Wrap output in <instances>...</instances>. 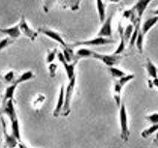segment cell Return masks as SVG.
Returning <instances> with one entry per match:
<instances>
[{
    "mask_svg": "<svg viewBox=\"0 0 158 148\" xmlns=\"http://www.w3.org/2000/svg\"><path fill=\"white\" fill-rule=\"evenodd\" d=\"M150 2H152V0H138L131 9L126 10L123 13V17L131 19L134 26L137 24H141L142 17Z\"/></svg>",
    "mask_w": 158,
    "mask_h": 148,
    "instance_id": "1",
    "label": "cell"
},
{
    "mask_svg": "<svg viewBox=\"0 0 158 148\" xmlns=\"http://www.w3.org/2000/svg\"><path fill=\"white\" fill-rule=\"evenodd\" d=\"M75 85H76V77L72 78V79L69 80V83H68L66 87L65 96H64V106H63L62 111H61V115H63V116H67L68 114L70 113L71 100H72L73 92L75 89Z\"/></svg>",
    "mask_w": 158,
    "mask_h": 148,
    "instance_id": "2",
    "label": "cell"
},
{
    "mask_svg": "<svg viewBox=\"0 0 158 148\" xmlns=\"http://www.w3.org/2000/svg\"><path fill=\"white\" fill-rule=\"evenodd\" d=\"M119 121H120V129H121V138L127 141L129 138V126H128V116L124 104H121L119 106Z\"/></svg>",
    "mask_w": 158,
    "mask_h": 148,
    "instance_id": "3",
    "label": "cell"
},
{
    "mask_svg": "<svg viewBox=\"0 0 158 148\" xmlns=\"http://www.w3.org/2000/svg\"><path fill=\"white\" fill-rule=\"evenodd\" d=\"M115 41L111 38H104V37H95L90 40H86V41H81L77 42L70 46V48H75V46H104L108 44H114Z\"/></svg>",
    "mask_w": 158,
    "mask_h": 148,
    "instance_id": "4",
    "label": "cell"
},
{
    "mask_svg": "<svg viewBox=\"0 0 158 148\" xmlns=\"http://www.w3.org/2000/svg\"><path fill=\"white\" fill-rule=\"evenodd\" d=\"M92 58L100 60V61H102L108 67H114L115 65H118L121 61L122 56L116 55V54H102V53L93 51Z\"/></svg>",
    "mask_w": 158,
    "mask_h": 148,
    "instance_id": "5",
    "label": "cell"
},
{
    "mask_svg": "<svg viewBox=\"0 0 158 148\" xmlns=\"http://www.w3.org/2000/svg\"><path fill=\"white\" fill-rule=\"evenodd\" d=\"M38 32L41 33V34H44L45 36L51 38L53 41L57 42L58 44H60L63 48H67L68 45L65 43V41L63 40V38L61 37V35L56 30H52L51 28H47V27H40L38 28Z\"/></svg>",
    "mask_w": 158,
    "mask_h": 148,
    "instance_id": "6",
    "label": "cell"
},
{
    "mask_svg": "<svg viewBox=\"0 0 158 148\" xmlns=\"http://www.w3.org/2000/svg\"><path fill=\"white\" fill-rule=\"evenodd\" d=\"M114 15V12H113L111 15H110L105 21L103 22L101 28L99 30V32L97 33V36L98 37H110L112 38L113 36V30H112V21H113V18Z\"/></svg>",
    "mask_w": 158,
    "mask_h": 148,
    "instance_id": "7",
    "label": "cell"
},
{
    "mask_svg": "<svg viewBox=\"0 0 158 148\" xmlns=\"http://www.w3.org/2000/svg\"><path fill=\"white\" fill-rule=\"evenodd\" d=\"M57 58H58L59 61L62 63V65L64 66L68 79L69 80L72 79V78L75 77V67H76L78 61L77 60H75V61H73V62H67L64 58V55H63L62 52H57Z\"/></svg>",
    "mask_w": 158,
    "mask_h": 148,
    "instance_id": "8",
    "label": "cell"
},
{
    "mask_svg": "<svg viewBox=\"0 0 158 148\" xmlns=\"http://www.w3.org/2000/svg\"><path fill=\"white\" fill-rule=\"evenodd\" d=\"M19 25L20 32H22L23 34H24L26 37H28L30 40L34 41V40L37 38L38 32H35L32 28H30V26L28 25V23H27L24 16H22V18H20V21L19 22Z\"/></svg>",
    "mask_w": 158,
    "mask_h": 148,
    "instance_id": "9",
    "label": "cell"
},
{
    "mask_svg": "<svg viewBox=\"0 0 158 148\" xmlns=\"http://www.w3.org/2000/svg\"><path fill=\"white\" fill-rule=\"evenodd\" d=\"M1 123H2V128H3V134H4V139H5V144L8 148H15L19 144V140L13 136L12 134H8L7 132V126L4 117L1 116Z\"/></svg>",
    "mask_w": 158,
    "mask_h": 148,
    "instance_id": "10",
    "label": "cell"
},
{
    "mask_svg": "<svg viewBox=\"0 0 158 148\" xmlns=\"http://www.w3.org/2000/svg\"><path fill=\"white\" fill-rule=\"evenodd\" d=\"M2 113L7 115V117L10 119V121L18 117L15 105H14V100H9L5 105L2 106Z\"/></svg>",
    "mask_w": 158,
    "mask_h": 148,
    "instance_id": "11",
    "label": "cell"
},
{
    "mask_svg": "<svg viewBox=\"0 0 158 148\" xmlns=\"http://www.w3.org/2000/svg\"><path fill=\"white\" fill-rule=\"evenodd\" d=\"M64 96H65L64 86H61L60 90H59V94H58L56 106V109H54V110H53V116L54 117H58L61 114V111H62L63 106H64Z\"/></svg>",
    "mask_w": 158,
    "mask_h": 148,
    "instance_id": "12",
    "label": "cell"
},
{
    "mask_svg": "<svg viewBox=\"0 0 158 148\" xmlns=\"http://www.w3.org/2000/svg\"><path fill=\"white\" fill-rule=\"evenodd\" d=\"M0 32L2 33V34H5L8 37L12 38V39H17L22 34V32H20V29H19V23L12 26V27H6V28H0Z\"/></svg>",
    "mask_w": 158,
    "mask_h": 148,
    "instance_id": "13",
    "label": "cell"
},
{
    "mask_svg": "<svg viewBox=\"0 0 158 148\" xmlns=\"http://www.w3.org/2000/svg\"><path fill=\"white\" fill-rule=\"evenodd\" d=\"M158 22V16H155V17H152V18H148L147 21L143 23L142 27H141V31L142 33L143 34V36H145L147 33L152 29L153 26Z\"/></svg>",
    "mask_w": 158,
    "mask_h": 148,
    "instance_id": "14",
    "label": "cell"
},
{
    "mask_svg": "<svg viewBox=\"0 0 158 148\" xmlns=\"http://www.w3.org/2000/svg\"><path fill=\"white\" fill-rule=\"evenodd\" d=\"M17 86H18V84L14 82V83H12L11 85H9L6 88L5 93H4V97H3V100H2V106L5 105L9 100H14V94H15Z\"/></svg>",
    "mask_w": 158,
    "mask_h": 148,
    "instance_id": "15",
    "label": "cell"
},
{
    "mask_svg": "<svg viewBox=\"0 0 158 148\" xmlns=\"http://www.w3.org/2000/svg\"><path fill=\"white\" fill-rule=\"evenodd\" d=\"M118 31L119 33V37H120V43L118 46V49L115 50V51L114 52V54H116V55H120L121 53L125 50V48H126V45H125V40H124V36H123V32H124V29L122 28L121 24H119L118 28Z\"/></svg>",
    "mask_w": 158,
    "mask_h": 148,
    "instance_id": "16",
    "label": "cell"
},
{
    "mask_svg": "<svg viewBox=\"0 0 158 148\" xmlns=\"http://www.w3.org/2000/svg\"><path fill=\"white\" fill-rule=\"evenodd\" d=\"M93 51L89 49H85V48H81L76 53H75V60H78L81 59V58H89V57H92L93 54Z\"/></svg>",
    "mask_w": 158,
    "mask_h": 148,
    "instance_id": "17",
    "label": "cell"
},
{
    "mask_svg": "<svg viewBox=\"0 0 158 148\" xmlns=\"http://www.w3.org/2000/svg\"><path fill=\"white\" fill-rule=\"evenodd\" d=\"M96 8H97L98 16L100 22H104L106 19V10H105V4L103 2V0H96Z\"/></svg>",
    "mask_w": 158,
    "mask_h": 148,
    "instance_id": "18",
    "label": "cell"
},
{
    "mask_svg": "<svg viewBox=\"0 0 158 148\" xmlns=\"http://www.w3.org/2000/svg\"><path fill=\"white\" fill-rule=\"evenodd\" d=\"M146 68H147V71H148V76H149L150 78H152L153 79L158 78V74H157V70H158V69L156 68V66L152 62V60H150V59H148V60H147Z\"/></svg>",
    "mask_w": 158,
    "mask_h": 148,
    "instance_id": "19",
    "label": "cell"
},
{
    "mask_svg": "<svg viewBox=\"0 0 158 148\" xmlns=\"http://www.w3.org/2000/svg\"><path fill=\"white\" fill-rule=\"evenodd\" d=\"M123 88V86H121L118 82L114 83V98L115 100V103H116V106H120L121 105V90Z\"/></svg>",
    "mask_w": 158,
    "mask_h": 148,
    "instance_id": "20",
    "label": "cell"
},
{
    "mask_svg": "<svg viewBox=\"0 0 158 148\" xmlns=\"http://www.w3.org/2000/svg\"><path fill=\"white\" fill-rule=\"evenodd\" d=\"M35 78V75L33 74V72H31V71H27V72L22 74V75H20V76L16 79L15 83H17V84L19 85V84L23 83V82H28V80L32 79V78Z\"/></svg>",
    "mask_w": 158,
    "mask_h": 148,
    "instance_id": "21",
    "label": "cell"
},
{
    "mask_svg": "<svg viewBox=\"0 0 158 148\" xmlns=\"http://www.w3.org/2000/svg\"><path fill=\"white\" fill-rule=\"evenodd\" d=\"M156 132H158V123L157 124H152L150 127H148V129L143 130L142 132V134H141V136L143 138H147L148 137L150 136V134H154Z\"/></svg>",
    "mask_w": 158,
    "mask_h": 148,
    "instance_id": "22",
    "label": "cell"
},
{
    "mask_svg": "<svg viewBox=\"0 0 158 148\" xmlns=\"http://www.w3.org/2000/svg\"><path fill=\"white\" fill-rule=\"evenodd\" d=\"M62 53H63L64 58L67 62H72V60L75 61V53L73 51V49L70 48L69 46H68L67 48H64V50Z\"/></svg>",
    "mask_w": 158,
    "mask_h": 148,
    "instance_id": "23",
    "label": "cell"
},
{
    "mask_svg": "<svg viewBox=\"0 0 158 148\" xmlns=\"http://www.w3.org/2000/svg\"><path fill=\"white\" fill-rule=\"evenodd\" d=\"M108 70H109V73L115 78H120L124 77L126 75V74L123 71L115 68V67H108Z\"/></svg>",
    "mask_w": 158,
    "mask_h": 148,
    "instance_id": "24",
    "label": "cell"
},
{
    "mask_svg": "<svg viewBox=\"0 0 158 148\" xmlns=\"http://www.w3.org/2000/svg\"><path fill=\"white\" fill-rule=\"evenodd\" d=\"M60 1H65V7H69L71 10L76 11L79 9L81 0H60Z\"/></svg>",
    "mask_w": 158,
    "mask_h": 148,
    "instance_id": "25",
    "label": "cell"
},
{
    "mask_svg": "<svg viewBox=\"0 0 158 148\" xmlns=\"http://www.w3.org/2000/svg\"><path fill=\"white\" fill-rule=\"evenodd\" d=\"M143 34L142 33V31H141V28L139 29V33H138V37H137V40H136V43H135V45H136V46H137V49L139 50V51L140 52H143Z\"/></svg>",
    "mask_w": 158,
    "mask_h": 148,
    "instance_id": "26",
    "label": "cell"
},
{
    "mask_svg": "<svg viewBox=\"0 0 158 148\" xmlns=\"http://www.w3.org/2000/svg\"><path fill=\"white\" fill-rule=\"evenodd\" d=\"M140 24H137L134 26V31H133V34L131 36L129 40V48H133L135 43H136V40H137V37H138V33H139V29H140Z\"/></svg>",
    "mask_w": 158,
    "mask_h": 148,
    "instance_id": "27",
    "label": "cell"
},
{
    "mask_svg": "<svg viewBox=\"0 0 158 148\" xmlns=\"http://www.w3.org/2000/svg\"><path fill=\"white\" fill-rule=\"evenodd\" d=\"M134 31V25L133 24H128L126 27L124 28V32H123V36H124L125 41H129L131 38L132 34Z\"/></svg>",
    "mask_w": 158,
    "mask_h": 148,
    "instance_id": "28",
    "label": "cell"
},
{
    "mask_svg": "<svg viewBox=\"0 0 158 148\" xmlns=\"http://www.w3.org/2000/svg\"><path fill=\"white\" fill-rule=\"evenodd\" d=\"M14 42H15V40L10 38V37H6V38L2 39L1 41H0V51L3 50L4 49H6L8 46L12 45Z\"/></svg>",
    "mask_w": 158,
    "mask_h": 148,
    "instance_id": "29",
    "label": "cell"
},
{
    "mask_svg": "<svg viewBox=\"0 0 158 148\" xmlns=\"http://www.w3.org/2000/svg\"><path fill=\"white\" fill-rule=\"evenodd\" d=\"M135 78V76L133 74H130V75H125L124 77H122L120 78H118V82L121 85V86H124L126 83H128L129 82H131V80Z\"/></svg>",
    "mask_w": 158,
    "mask_h": 148,
    "instance_id": "30",
    "label": "cell"
},
{
    "mask_svg": "<svg viewBox=\"0 0 158 148\" xmlns=\"http://www.w3.org/2000/svg\"><path fill=\"white\" fill-rule=\"evenodd\" d=\"M56 54H57V49H53L52 50L48 51V55H47V59H46L47 63H52L53 60L56 57Z\"/></svg>",
    "mask_w": 158,
    "mask_h": 148,
    "instance_id": "31",
    "label": "cell"
},
{
    "mask_svg": "<svg viewBox=\"0 0 158 148\" xmlns=\"http://www.w3.org/2000/svg\"><path fill=\"white\" fill-rule=\"evenodd\" d=\"M4 79H5V82H8V83H14V82H16V79H17L15 78V72H14V71L8 72L4 76Z\"/></svg>",
    "mask_w": 158,
    "mask_h": 148,
    "instance_id": "32",
    "label": "cell"
},
{
    "mask_svg": "<svg viewBox=\"0 0 158 148\" xmlns=\"http://www.w3.org/2000/svg\"><path fill=\"white\" fill-rule=\"evenodd\" d=\"M146 118H147L148 121H149V122L152 123V124H157L158 123V113L157 112L149 114V115H148Z\"/></svg>",
    "mask_w": 158,
    "mask_h": 148,
    "instance_id": "33",
    "label": "cell"
},
{
    "mask_svg": "<svg viewBox=\"0 0 158 148\" xmlns=\"http://www.w3.org/2000/svg\"><path fill=\"white\" fill-rule=\"evenodd\" d=\"M56 69H57V64L51 63L49 66V73L51 78H54L56 76Z\"/></svg>",
    "mask_w": 158,
    "mask_h": 148,
    "instance_id": "34",
    "label": "cell"
},
{
    "mask_svg": "<svg viewBox=\"0 0 158 148\" xmlns=\"http://www.w3.org/2000/svg\"><path fill=\"white\" fill-rule=\"evenodd\" d=\"M15 148H28V147H27L24 143H23L22 141H20V142H19L18 146H17V147H15Z\"/></svg>",
    "mask_w": 158,
    "mask_h": 148,
    "instance_id": "35",
    "label": "cell"
},
{
    "mask_svg": "<svg viewBox=\"0 0 158 148\" xmlns=\"http://www.w3.org/2000/svg\"><path fill=\"white\" fill-rule=\"evenodd\" d=\"M153 86H156L157 88H158V78L153 79Z\"/></svg>",
    "mask_w": 158,
    "mask_h": 148,
    "instance_id": "36",
    "label": "cell"
},
{
    "mask_svg": "<svg viewBox=\"0 0 158 148\" xmlns=\"http://www.w3.org/2000/svg\"><path fill=\"white\" fill-rule=\"evenodd\" d=\"M154 143L157 145V147H158V134H157V136H156V138H155V139H154Z\"/></svg>",
    "mask_w": 158,
    "mask_h": 148,
    "instance_id": "37",
    "label": "cell"
},
{
    "mask_svg": "<svg viewBox=\"0 0 158 148\" xmlns=\"http://www.w3.org/2000/svg\"><path fill=\"white\" fill-rule=\"evenodd\" d=\"M153 14H154L155 16H158V8H157L156 10H154V11H153Z\"/></svg>",
    "mask_w": 158,
    "mask_h": 148,
    "instance_id": "38",
    "label": "cell"
},
{
    "mask_svg": "<svg viewBox=\"0 0 158 148\" xmlns=\"http://www.w3.org/2000/svg\"><path fill=\"white\" fill-rule=\"evenodd\" d=\"M111 2H113V3H116V2H119L120 0H110Z\"/></svg>",
    "mask_w": 158,
    "mask_h": 148,
    "instance_id": "39",
    "label": "cell"
},
{
    "mask_svg": "<svg viewBox=\"0 0 158 148\" xmlns=\"http://www.w3.org/2000/svg\"><path fill=\"white\" fill-rule=\"evenodd\" d=\"M3 148H8V147H7V145H6V144H4V146H3Z\"/></svg>",
    "mask_w": 158,
    "mask_h": 148,
    "instance_id": "40",
    "label": "cell"
},
{
    "mask_svg": "<svg viewBox=\"0 0 158 148\" xmlns=\"http://www.w3.org/2000/svg\"><path fill=\"white\" fill-rule=\"evenodd\" d=\"M157 74H158V70H157Z\"/></svg>",
    "mask_w": 158,
    "mask_h": 148,
    "instance_id": "41",
    "label": "cell"
}]
</instances>
